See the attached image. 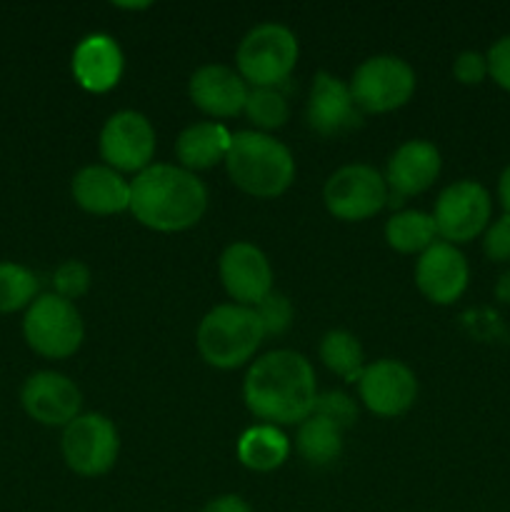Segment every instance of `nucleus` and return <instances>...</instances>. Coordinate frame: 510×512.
<instances>
[{"instance_id":"nucleus-5","label":"nucleus","mask_w":510,"mask_h":512,"mask_svg":"<svg viewBox=\"0 0 510 512\" xmlns=\"http://www.w3.org/2000/svg\"><path fill=\"white\" fill-rule=\"evenodd\" d=\"M298 38L280 23H260L245 33L235 50V65L253 88H278L298 63Z\"/></svg>"},{"instance_id":"nucleus-17","label":"nucleus","mask_w":510,"mask_h":512,"mask_svg":"<svg viewBox=\"0 0 510 512\" xmlns=\"http://www.w3.org/2000/svg\"><path fill=\"white\" fill-rule=\"evenodd\" d=\"M443 170L440 150L430 140H408L388 158L385 165V185H388V205H400L410 195H420L433 188Z\"/></svg>"},{"instance_id":"nucleus-32","label":"nucleus","mask_w":510,"mask_h":512,"mask_svg":"<svg viewBox=\"0 0 510 512\" xmlns=\"http://www.w3.org/2000/svg\"><path fill=\"white\" fill-rule=\"evenodd\" d=\"M485 60H488V78L500 90L510 93V33L490 45L488 53H485Z\"/></svg>"},{"instance_id":"nucleus-25","label":"nucleus","mask_w":510,"mask_h":512,"mask_svg":"<svg viewBox=\"0 0 510 512\" xmlns=\"http://www.w3.org/2000/svg\"><path fill=\"white\" fill-rule=\"evenodd\" d=\"M320 360L330 373L343 378L345 383H358L365 370V350L360 340L348 330H328L320 340Z\"/></svg>"},{"instance_id":"nucleus-18","label":"nucleus","mask_w":510,"mask_h":512,"mask_svg":"<svg viewBox=\"0 0 510 512\" xmlns=\"http://www.w3.org/2000/svg\"><path fill=\"white\" fill-rule=\"evenodd\" d=\"M248 83L240 78L238 70L228 65L210 63L195 70L188 80V95L200 113L210 118H235L245 110Z\"/></svg>"},{"instance_id":"nucleus-35","label":"nucleus","mask_w":510,"mask_h":512,"mask_svg":"<svg viewBox=\"0 0 510 512\" xmlns=\"http://www.w3.org/2000/svg\"><path fill=\"white\" fill-rule=\"evenodd\" d=\"M498 203L503 208V215H510V163L505 165L498 178Z\"/></svg>"},{"instance_id":"nucleus-19","label":"nucleus","mask_w":510,"mask_h":512,"mask_svg":"<svg viewBox=\"0 0 510 512\" xmlns=\"http://www.w3.org/2000/svg\"><path fill=\"white\" fill-rule=\"evenodd\" d=\"M75 205L90 215H115L130 210V180L108 165H85L70 183Z\"/></svg>"},{"instance_id":"nucleus-10","label":"nucleus","mask_w":510,"mask_h":512,"mask_svg":"<svg viewBox=\"0 0 510 512\" xmlns=\"http://www.w3.org/2000/svg\"><path fill=\"white\" fill-rule=\"evenodd\" d=\"M63 460L80 478H100L118 463L120 435L113 420L100 413H80L63 428Z\"/></svg>"},{"instance_id":"nucleus-30","label":"nucleus","mask_w":510,"mask_h":512,"mask_svg":"<svg viewBox=\"0 0 510 512\" xmlns=\"http://www.w3.org/2000/svg\"><path fill=\"white\" fill-rule=\"evenodd\" d=\"M313 413L335 423L340 430H348L350 425L358 423V403L343 390H328V393L318 395Z\"/></svg>"},{"instance_id":"nucleus-8","label":"nucleus","mask_w":510,"mask_h":512,"mask_svg":"<svg viewBox=\"0 0 510 512\" xmlns=\"http://www.w3.org/2000/svg\"><path fill=\"white\" fill-rule=\"evenodd\" d=\"M430 215L443 243H473L475 238H483L485 228L493 223V195L478 180H455L440 190Z\"/></svg>"},{"instance_id":"nucleus-14","label":"nucleus","mask_w":510,"mask_h":512,"mask_svg":"<svg viewBox=\"0 0 510 512\" xmlns=\"http://www.w3.org/2000/svg\"><path fill=\"white\" fill-rule=\"evenodd\" d=\"M218 275L225 293L235 305L255 308L265 295L273 293V268L270 260L258 245L230 243L218 260Z\"/></svg>"},{"instance_id":"nucleus-1","label":"nucleus","mask_w":510,"mask_h":512,"mask_svg":"<svg viewBox=\"0 0 510 512\" xmlns=\"http://www.w3.org/2000/svg\"><path fill=\"white\" fill-rule=\"evenodd\" d=\"M243 400L265 425H300L318 400L313 365L295 350H273L248 368Z\"/></svg>"},{"instance_id":"nucleus-33","label":"nucleus","mask_w":510,"mask_h":512,"mask_svg":"<svg viewBox=\"0 0 510 512\" xmlns=\"http://www.w3.org/2000/svg\"><path fill=\"white\" fill-rule=\"evenodd\" d=\"M453 78L460 85H480L488 80V60L478 50H463L453 60Z\"/></svg>"},{"instance_id":"nucleus-7","label":"nucleus","mask_w":510,"mask_h":512,"mask_svg":"<svg viewBox=\"0 0 510 512\" xmlns=\"http://www.w3.org/2000/svg\"><path fill=\"white\" fill-rule=\"evenodd\" d=\"M350 93L363 115H385L410 103L415 93V70L398 55H373L353 70Z\"/></svg>"},{"instance_id":"nucleus-21","label":"nucleus","mask_w":510,"mask_h":512,"mask_svg":"<svg viewBox=\"0 0 510 512\" xmlns=\"http://www.w3.org/2000/svg\"><path fill=\"white\" fill-rule=\"evenodd\" d=\"M230 140H233V133L215 120L188 125L175 140V155H178L180 168L198 173V170H210L218 163H225Z\"/></svg>"},{"instance_id":"nucleus-13","label":"nucleus","mask_w":510,"mask_h":512,"mask_svg":"<svg viewBox=\"0 0 510 512\" xmlns=\"http://www.w3.org/2000/svg\"><path fill=\"white\" fill-rule=\"evenodd\" d=\"M20 405L30 420L48 428H65L73 423L83 408L80 388L63 373L38 370L28 375L20 388Z\"/></svg>"},{"instance_id":"nucleus-26","label":"nucleus","mask_w":510,"mask_h":512,"mask_svg":"<svg viewBox=\"0 0 510 512\" xmlns=\"http://www.w3.org/2000/svg\"><path fill=\"white\" fill-rule=\"evenodd\" d=\"M38 298V278L30 268L0 260V315L20 313Z\"/></svg>"},{"instance_id":"nucleus-28","label":"nucleus","mask_w":510,"mask_h":512,"mask_svg":"<svg viewBox=\"0 0 510 512\" xmlns=\"http://www.w3.org/2000/svg\"><path fill=\"white\" fill-rule=\"evenodd\" d=\"M90 283H93V275H90V268L83 260H65L53 273L55 295H60L63 300H70V303L83 298L90 290Z\"/></svg>"},{"instance_id":"nucleus-6","label":"nucleus","mask_w":510,"mask_h":512,"mask_svg":"<svg viewBox=\"0 0 510 512\" xmlns=\"http://www.w3.org/2000/svg\"><path fill=\"white\" fill-rule=\"evenodd\" d=\"M23 338L33 353L48 360H65L80 350L85 325L75 303L55 293L38 295L23 318Z\"/></svg>"},{"instance_id":"nucleus-22","label":"nucleus","mask_w":510,"mask_h":512,"mask_svg":"<svg viewBox=\"0 0 510 512\" xmlns=\"http://www.w3.org/2000/svg\"><path fill=\"white\" fill-rule=\"evenodd\" d=\"M290 443L275 425H253L238 440V460L253 473H273L288 460Z\"/></svg>"},{"instance_id":"nucleus-27","label":"nucleus","mask_w":510,"mask_h":512,"mask_svg":"<svg viewBox=\"0 0 510 512\" xmlns=\"http://www.w3.org/2000/svg\"><path fill=\"white\" fill-rule=\"evenodd\" d=\"M243 113L258 133H270L288 123L290 105L278 88H250Z\"/></svg>"},{"instance_id":"nucleus-31","label":"nucleus","mask_w":510,"mask_h":512,"mask_svg":"<svg viewBox=\"0 0 510 512\" xmlns=\"http://www.w3.org/2000/svg\"><path fill=\"white\" fill-rule=\"evenodd\" d=\"M483 253L490 263H510V215H500L485 228Z\"/></svg>"},{"instance_id":"nucleus-34","label":"nucleus","mask_w":510,"mask_h":512,"mask_svg":"<svg viewBox=\"0 0 510 512\" xmlns=\"http://www.w3.org/2000/svg\"><path fill=\"white\" fill-rule=\"evenodd\" d=\"M200 512H253V508L240 495H218L210 503H205Z\"/></svg>"},{"instance_id":"nucleus-11","label":"nucleus","mask_w":510,"mask_h":512,"mask_svg":"<svg viewBox=\"0 0 510 512\" xmlns=\"http://www.w3.org/2000/svg\"><path fill=\"white\" fill-rule=\"evenodd\" d=\"M155 128L138 110H118L105 120L100 130V158L105 165L123 173H143L155 158Z\"/></svg>"},{"instance_id":"nucleus-20","label":"nucleus","mask_w":510,"mask_h":512,"mask_svg":"<svg viewBox=\"0 0 510 512\" xmlns=\"http://www.w3.org/2000/svg\"><path fill=\"white\" fill-rule=\"evenodd\" d=\"M73 75L80 88L108 93L123 75V50L110 35H88L73 50Z\"/></svg>"},{"instance_id":"nucleus-37","label":"nucleus","mask_w":510,"mask_h":512,"mask_svg":"<svg viewBox=\"0 0 510 512\" xmlns=\"http://www.w3.org/2000/svg\"><path fill=\"white\" fill-rule=\"evenodd\" d=\"M115 8H125V10H143V8H150V3H115Z\"/></svg>"},{"instance_id":"nucleus-3","label":"nucleus","mask_w":510,"mask_h":512,"mask_svg":"<svg viewBox=\"0 0 510 512\" xmlns=\"http://www.w3.org/2000/svg\"><path fill=\"white\" fill-rule=\"evenodd\" d=\"M225 168L235 188L263 200L280 198L295 180V158L288 145L258 130L233 133Z\"/></svg>"},{"instance_id":"nucleus-9","label":"nucleus","mask_w":510,"mask_h":512,"mask_svg":"<svg viewBox=\"0 0 510 512\" xmlns=\"http://www.w3.org/2000/svg\"><path fill=\"white\" fill-rule=\"evenodd\" d=\"M323 203L335 220L363 223L388 205V185L373 165L350 163L325 180Z\"/></svg>"},{"instance_id":"nucleus-29","label":"nucleus","mask_w":510,"mask_h":512,"mask_svg":"<svg viewBox=\"0 0 510 512\" xmlns=\"http://www.w3.org/2000/svg\"><path fill=\"white\" fill-rule=\"evenodd\" d=\"M255 315H258L260 325H263L265 335H283L288 333V328L293 325V303L285 298L283 293H270L255 305Z\"/></svg>"},{"instance_id":"nucleus-24","label":"nucleus","mask_w":510,"mask_h":512,"mask_svg":"<svg viewBox=\"0 0 510 512\" xmlns=\"http://www.w3.org/2000/svg\"><path fill=\"white\" fill-rule=\"evenodd\" d=\"M295 450H298L305 463L323 468V465L338 460L340 453H343V430L313 413L298 425Z\"/></svg>"},{"instance_id":"nucleus-2","label":"nucleus","mask_w":510,"mask_h":512,"mask_svg":"<svg viewBox=\"0 0 510 512\" xmlns=\"http://www.w3.org/2000/svg\"><path fill=\"white\" fill-rule=\"evenodd\" d=\"M208 188L190 170L153 163L130 180V213L155 233H183L203 220Z\"/></svg>"},{"instance_id":"nucleus-23","label":"nucleus","mask_w":510,"mask_h":512,"mask_svg":"<svg viewBox=\"0 0 510 512\" xmlns=\"http://www.w3.org/2000/svg\"><path fill=\"white\" fill-rule=\"evenodd\" d=\"M385 240L395 253H425L430 245L438 243L433 215L423 213V210H400V213L390 215L385 223Z\"/></svg>"},{"instance_id":"nucleus-16","label":"nucleus","mask_w":510,"mask_h":512,"mask_svg":"<svg viewBox=\"0 0 510 512\" xmlns=\"http://www.w3.org/2000/svg\"><path fill=\"white\" fill-rule=\"evenodd\" d=\"M470 265L458 245L438 240L415 263V285L433 305H453L465 295Z\"/></svg>"},{"instance_id":"nucleus-15","label":"nucleus","mask_w":510,"mask_h":512,"mask_svg":"<svg viewBox=\"0 0 510 512\" xmlns=\"http://www.w3.org/2000/svg\"><path fill=\"white\" fill-rule=\"evenodd\" d=\"M305 120H308V128L313 133L323 135V138H338V135L360 128L363 113L355 105L350 85L343 83L338 75L320 70L310 83Z\"/></svg>"},{"instance_id":"nucleus-4","label":"nucleus","mask_w":510,"mask_h":512,"mask_svg":"<svg viewBox=\"0 0 510 512\" xmlns=\"http://www.w3.org/2000/svg\"><path fill=\"white\" fill-rule=\"evenodd\" d=\"M263 340V325L255 310L235 303L215 305L208 310L195 333L200 358L218 370L243 368Z\"/></svg>"},{"instance_id":"nucleus-12","label":"nucleus","mask_w":510,"mask_h":512,"mask_svg":"<svg viewBox=\"0 0 510 512\" xmlns=\"http://www.w3.org/2000/svg\"><path fill=\"white\" fill-rule=\"evenodd\" d=\"M358 395L365 408L378 418H398L418 400V378L400 360H375L365 365L360 375Z\"/></svg>"},{"instance_id":"nucleus-36","label":"nucleus","mask_w":510,"mask_h":512,"mask_svg":"<svg viewBox=\"0 0 510 512\" xmlns=\"http://www.w3.org/2000/svg\"><path fill=\"white\" fill-rule=\"evenodd\" d=\"M493 293H495V300H498L500 305H510V268L505 270V273L498 275Z\"/></svg>"}]
</instances>
